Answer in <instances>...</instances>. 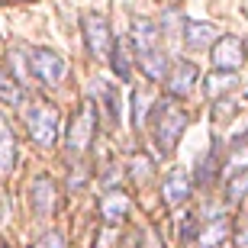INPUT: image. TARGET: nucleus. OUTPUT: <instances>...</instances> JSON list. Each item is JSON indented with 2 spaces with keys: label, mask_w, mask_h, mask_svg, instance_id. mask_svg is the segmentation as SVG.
<instances>
[{
  "label": "nucleus",
  "mask_w": 248,
  "mask_h": 248,
  "mask_svg": "<svg viewBox=\"0 0 248 248\" xmlns=\"http://www.w3.org/2000/svg\"><path fill=\"white\" fill-rule=\"evenodd\" d=\"M187 129H190V113L174 97H158L155 110H152V120H148V132H152V142H155L158 155L161 158L174 155Z\"/></svg>",
  "instance_id": "obj_1"
},
{
  "label": "nucleus",
  "mask_w": 248,
  "mask_h": 248,
  "mask_svg": "<svg viewBox=\"0 0 248 248\" xmlns=\"http://www.w3.org/2000/svg\"><path fill=\"white\" fill-rule=\"evenodd\" d=\"M23 123H26V132L29 139L36 142L39 148H52L58 142V136L64 132V116L58 107H52V103H29L26 110H23Z\"/></svg>",
  "instance_id": "obj_2"
},
{
  "label": "nucleus",
  "mask_w": 248,
  "mask_h": 248,
  "mask_svg": "<svg viewBox=\"0 0 248 248\" xmlns=\"http://www.w3.org/2000/svg\"><path fill=\"white\" fill-rule=\"evenodd\" d=\"M97 107L91 100L81 103L78 110L71 113V120L64 123V148H68V158H87V152L93 148V139H97Z\"/></svg>",
  "instance_id": "obj_3"
},
{
  "label": "nucleus",
  "mask_w": 248,
  "mask_h": 248,
  "mask_svg": "<svg viewBox=\"0 0 248 248\" xmlns=\"http://www.w3.org/2000/svg\"><path fill=\"white\" fill-rule=\"evenodd\" d=\"M81 39H84V52L93 62H110L116 36H113V26H110V16L107 13H100V10L81 13Z\"/></svg>",
  "instance_id": "obj_4"
},
{
  "label": "nucleus",
  "mask_w": 248,
  "mask_h": 248,
  "mask_svg": "<svg viewBox=\"0 0 248 248\" xmlns=\"http://www.w3.org/2000/svg\"><path fill=\"white\" fill-rule=\"evenodd\" d=\"M158 190H161V203L168 210H177L184 203L193 200V190H197V181H193V171H187L184 165L168 168L161 181H158Z\"/></svg>",
  "instance_id": "obj_5"
},
{
  "label": "nucleus",
  "mask_w": 248,
  "mask_h": 248,
  "mask_svg": "<svg viewBox=\"0 0 248 248\" xmlns=\"http://www.w3.org/2000/svg\"><path fill=\"white\" fill-rule=\"evenodd\" d=\"M29 68H32V81H39L42 87H58L68 78V58L55 48H32Z\"/></svg>",
  "instance_id": "obj_6"
},
{
  "label": "nucleus",
  "mask_w": 248,
  "mask_h": 248,
  "mask_svg": "<svg viewBox=\"0 0 248 248\" xmlns=\"http://www.w3.org/2000/svg\"><path fill=\"white\" fill-rule=\"evenodd\" d=\"M29 210L39 219H52L58 210H62V190H58V181L48 174H39L29 181Z\"/></svg>",
  "instance_id": "obj_7"
},
{
  "label": "nucleus",
  "mask_w": 248,
  "mask_h": 248,
  "mask_svg": "<svg viewBox=\"0 0 248 248\" xmlns=\"http://www.w3.org/2000/svg\"><path fill=\"white\" fill-rule=\"evenodd\" d=\"M200 81H203V74H200V68H197V62L177 58V62H171V68H168L165 93L174 97V100H187V97L200 87Z\"/></svg>",
  "instance_id": "obj_8"
},
{
  "label": "nucleus",
  "mask_w": 248,
  "mask_h": 248,
  "mask_svg": "<svg viewBox=\"0 0 248 248\" xmlns=\"http://www.w3.org/2000/svg\"><path fill=\"white\" fill-rule=\"evenodd\" d=\"M210 55V64L213 68H222V71H242L248 62V42L239 36H232V32H226V36H219L216 42H213V48L206 52Z\"/></svg>",
  "instance_id": "obj_9"
},
{
  "label": "nucleus",
  "mask_w": 248,
  "mask_h": 248,
  "mask_svg": "<svg viewBox=\"0 0 248 248\" xmlns=\"http://www.w3.org/2000/svg\"><path fill=\"white\" fill-rule=\"evenodd\" d=\"M222 139L216 136L213 139V148L210 152H203L197 161H193V181H197V187H213L216 181H219V174H222Z\"/></svg>",
  "instance_id": "obj_10"
},
{
  "label": "nucleus",
  "mask_w": 248,
  "mask_h": 248,
  "mask_svg": "<svg viewBox=\"0 0 248 248\" xmlns=\"http://www.w3.org/2000/svg\"><path fill=\"white\" fill-rule=\"evenodd\" d=\"M181 39H184L187 52H210L213 42L219 39V32L210 19H184L181 23Z\"/></svg>",
  "instance_id": "obj_11"
},
{
  "label": "nucleus",
  "mask_w": 248,
  "mask_h": 248,
  "mask_svg": "<svg viewBox=\"0 0 248 248\" xmlns=\"http://www.w3.org/2000/svg\"><path fill=\"white\" fill-rule=\"evenodd\" d=\"M110 71H113V78L123 81V84L132 81V71H136V46H132L129 36H116V42H113Z\"/></svg>",
  "instance_id": "obj_12"
},
{
  "label": "nucleus",
  "mask_w": 248,
  "mask_h": 248,
  "mask_svg": "<svg viewBox=\"0 0 248 248\" xmlns=\"http://www.w3.org/2000/svg\"><path fill=\"white\" fill-rule=\"evenodd\" d=\"M136 68L142 71V78H145V81L165 84L171 62H168V52L158 46V48H148V52H139V55H136Z\"/></svg>",
  "instance_id": "obj_13"
},
{
  "label": "nucleus",
  "mask_w": 248,
  "mask_h": 248,
  "mask_svg": "<svg viewBox=\"0 0 248 248\" xmlns=\"http://www.w3.org/2000/svg\"><path fill=\"white\" fill-rule=\"evenodd\" d=\"M129 213H132V200H129L126 190H103L100 197V216L103 222H110V226H120V222L129 219Z\"/></svg>",
  "instance_id": "obj_14"
},
{
  "label": "nucleus",
  "mask_w": 248,
  "mask_h": 248,
  "mask_svg": "<svg viewBox=\"0 0 248 248\" xmlns=\"http://www.w3.org/2000/svg\"><path fill=\"white\" fill-rule=\"evenodd\" d=\"M155 93L142 91V87H136V91L129 93V123H132V129L136 132H145L148 129V120H152V110H155Z\"/></svg>",
  "instance_id": "obj_15"
},
{
  "label": "nucleus",
  "mask_w": 248,
  "mask_h": 248,
  "mask_svg": "<svg viewBox=\"0 0 248 248\" xmlns=\"http://www.w3.org/2000/svg\"><path fill=\"white\" fill-rule=\"evenodd\" d=\"M232 226L235 222L222 213V216H213L210 222H203L200 239H197V248H222L226 242L232 239Z\"/></svg>",
  "instance_id": "obj_16"
},
{
  "label": "nucleus",
  "mask_w": 248,
  "mask_h": 248,
  "mask_svg": "<svg viewBox=\"0 0 248 248\" xmlns=\"http://www.w3.org/2000/svg\"><path fill=\"white\" fill-rule=\"evenodd\" d=\"M161 32H165V29L158 26L155 19H145V16H136V19H132L129 39H132V46H136V55H139V52H148V48H158V46H161Z\"/></svg>",
  "instance_id": "obj_17"
},
{
  "label": "nucleus",
  "mask_w": 248,
  "mask_h": 248,
  "mask_svg": "<svg viewBox=\"0 0 248 248\" xmlns=\"http://www.w3.org/2000/svg\"><path fill=\"white\" fill-rule=\"evenodd\" d=\"M203 93L210 100H219V97H229L235 87H239V71H222V68H210V74L203 78Z\"/></svg>",
  "instance_id": "obj_18"
},
{
  "label": "nucleus",
  "mask_w": 248,
  "mask_h": 248,
  "mask_svg": "<svg viewBox=\"0 0 248 248\" xmlns=\"http://www.w3.org/2000/svg\"><path fill=\"white\" fill-rule=\"evenodd\" d=\"M126 181H132L136 187H148L152 181H158V165H155V158L136 152V155L129 158V165H126Z\"/></svg>",
  "instance_id": "obj_19"
},
{
  "label": "nucleus",
  "mask_w": 248,
  "mask_h": 248,
  "mask_svg": "<svg viewBox=\"0 0 248 248\" xmlns=\"http://www.w3.org/2000/svg\"><path fill=\"white\" fill-rule=\"evenodd\" d=\"M222 200H226V206H245L248 203V168L222 177Z\"/></svg>",
  "instance_id": "obj_20"
},
{
  "label": "nucleus",
  "mask_w": 248,
  "mask_h": 248,
  "mask_svg": "<svg viewBox=\"0 0 248 248\" xmlns=\"http://www.w3.org/2000/svg\"><path fill=\"white\" fill-rule=\"evenodd\" d=\"M16 168V136L10 123L0 116V177H10Z\"/></svg>",
  "instance_id": "obj_21"
},
{
  "label": "nucleus",
  "mask_w": 248,
  "mask_h": 248,
  "mask_svg": "<svg viewBox=\"0 0 248 248\" xmlns=\"http://www.w3.org/2000/svg\"><path fill=\"white\" fill-rule=\"evenodd\" d=\"M7 74L13 78L16 84H23V87H29L32 84V68H29V52H23V48H13L7 55Z\"/></svg>",
  "instance_id": "obj_22"
},
{
  "label": "nucleus",
  "mask_w": 248,
  "mask_h": 248,
  "mask_svg": "<svg viewBox=\"0 0 248 248\" xmlns=\"http://www.w3.org/2000/svg\"><path fill=\"white\" fill-rule=\"evenodd\" d=\"M100 107H103V113H107L110 126L116 129V126L123 123V100H120V91H116L113 84H103V91H100Z\"/></svg>",
  "instance_id": "obj_23"
},
{
  "label": "nucleus",
  "mask_w": 248,
  "mask_h": 248,
  "mask_svg": "<svg viewBox=\"0 0 248 248\" xmlns=\"http://www.w3.org/2000/svg\"><path fill=\"white\" fill-rule=\"evenodd\" d=\"M23 100H26V87L16 84L7 71H3L0 74V103H7V107H23Z\"/></svg>",
  "instance_id": "obj_24"
},
{
  "label": "nucleus",
  "mask_w": 248,
  "mask_h": 248,
  "mask_svg": "<svg viewBox=\"0 0 248 248\" xmlns=\"http://www.w3.org/2000/svg\"><path fill=\"white\" fill-rule=\"evenodd\" d=\"M91 184V168L84 158H71V165H68V190H84V187Z\"/></svg>",
  "instance_id": "obj_25"
},
{
  "label": "nucleus",
  "mask_w": 248,
  "mask_h": 248,
  "mask_svg": "<svg viewBox=\"0 0 248 248\" xmlns=\"http://www.w3.org/2000/svg\"><path fill=\"white\" fill-rule=\"evenodd\" d=\"M232 116H239V103L232 100V93H229V97H219V100H213V107H210V120L216 123V126H226Z\"/></svg>",
  "instance_id": "obj_26"
},
{
  "label": "nucleus",
  "mask_w": 248,
  "mask_h": 248,
  "mask_svg": "<svg viewBox=\"0 0 248 248\" xmlns=\"http://www.w3.org/2000/svg\"><path fill=\"white\" fill-rule=\"evenodd\" d=\"M200 216L197 213H187L184 219L177 222V239H181V245H197V239H200Z\"/></svg>",
  "instance_id": "obj_27"
},
{
  "label": "nucleus",
  "mask_w": 248,
  "mask_h": 248,
  "mask_svg": "<svg viewBox=\"0 0 248 248\" xmlns=\"http://www.w3.org/2000/svg\"><path fill=\"white\" fill-rule=\"evenodd\" d=\"M32 248H68V235H64V229L52 226V229H46L42 235H39Z\"/></svg>",
  "instance_id": "obj_28"
},
{
  "label": "nucleus",
  "mask_w": 248,
  "mask_h": 248,
  "mask_svg": "<svg viewBox=\"0 0 248 248\" xmlns=\"http://www.w3.org/2000/svg\"><path fill=\"white\" fill-rule=\"evenodd\" d=\"M139 248H165L161 232H158V229H145V232H142V242H139Z\"/></svg>",
  "instance_id": "obj_29"
},
{
  "label": "nucleus",
  "mask_w": 248,
  "mask_h": 248,
  "mask_svg": "<svg viewBox=\"0 0 248 248\" xmlns=\"http://www.w3.org/2000/svg\"><path fill=\"white\" fill-rule=\"evenodd\" d=\"M232 245L235 248H248V219L232 226Z\"/></svg>",
  "instance_id": "obj_30"
},
{
  "label": "nucleus",
  "mask_w": 248,
  "mask_h": 248,
  "mask_svg": "<svg viewBox=\"0 0 248 248\" xmlns=\"http://www.w3.org/2000/svg\"><path fill=\"white\" fill-rule=\"evenodd\" d=\"M0 74H3V71H0Z\"/></svg>",
  "instance_id": "obj_31"
}]
</instances>
